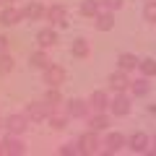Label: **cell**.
I'll return each mask as SVG.
<instances>
[{"mask_svg": "<svg viewBox=\"0 0 156 156\" xmlns=\"http://www.w3.org/2000/svg\"><path fill=\"white\" fill-rule=\"evenodd\" d=\"M94 26L99 29V31H112V29H115V11H109V8L99 11L96 18H94Z\"/></svg>", "mask_w": 156, "mask_h": 156, "instance_id": "4fadbf2b", "label": "cell"}, {"mask_svg": "<svg viewBox=\"0 0 156 156\" xmlns=\"http://www.w3.org/2000/svg\"><path fill=\"white\" fill-rule=\"evenodd\" d=\"M101 5L109 8V11H120V8L125 5V0H101Z\"/></svg>", "mask_w": 156, "mask_h": 156, "instance_id": "f1b7e54d", "label": "cell"}, {"mask_svg": "<svg viewBox=\"0 0 156 156\" xmlns=\"http://www.w3.org/2000/svg\"><path fill=\"white\" fill-rule=\"evenodd\" d=\"M99 138H96V130H86V133H81V138H78V151L86 156H94L96 151H99Z\"/></svg>", "mask_w": 156, "mask_h": 156, "instance_id": "3957f363", "label": "cell"}, {"mask_svg": "<svg viewBox=\"0 0 156 156\" xmlns=\"http://www.w3.org/2000/svg\"><path fill=\"white\" fill-rule=\"evenodd\" d=\"M130 94L133 96H146L151 91V83H148V76H140V78H135V81H130Z\"/></svg>", "mask_w": 156, "mask_h": 156, "instance_id": "d6986e66", "label": "cell"}, {"mask_svg": "<svg viewBox=\"0 0 156 156\" xmlns=\"http://www.w3.org/2000/svg\"><path fill=\"white\" fill-rule=\"evenodd\" d=\"M128 146V138L122 133H109L104 138V154H117V151H122Z\"/></svg>", "mask_w": 156, "mask_h": 156, "instance_id": "30bf717a", "label": "cell"}, {"mask_svg": "<svg viewBox=\"0 0 156 156\" xmlns=\"http://www.w3.org/2000/svg\"><path fill=\"white\" fill-rule=\"evenodd\" d=\"M29 65H31V68H39V70H44V68L50 65V57H47V50H44V47H39L37 52L29 55Z\"/></svg>", "mask_w": 156, "mask_h": 156, "instance_id": "ffe728a7", "label": "cell"}, {"mask_svg": "<svg viewBox=\"0 0 156 156\" xmlns=\"http://www.w3.org/2000/svg\"><path fill=\"white\" fill-rule=\"evenodd\" d=\"M68 120H70V117H68V112H65V115H55V112H52L47 122H50V128H55V130H62V128L68 125Z\"/></svg>", "mask_w": 156, "mask_h": 156, "instance_id": "d4e9b609", "label": "cell"}, {"mask_svg": "<svg viewBox=\"0 0 156 156\" xmlns=\"http://www.w3.org/2000/svg\"><path fill=\"white\" fill-rule=\"evenodd\" d=\"M0 154H3V140H0Z\"/></svg>", "mask_w": 156, "mask_h": 156, "instance_id": "d6a6232c", "label": "cell"}, {"mask_svg": "<svg viewBox=\"0 0 156 156\" xmlns=\"http://www.w3.org/2000/svg\"><path fill=\"white\" fill-rule=\"evenodd\" d=\"M143 18L148 23H156V0H146V8H143Z\"/></svg>", "mask_w": 156, "mask_h": 156, "instance_id": "484cf974", "label": "cell"}, {"mask_svg": "<svg viewBox=\"0 0 156 156\" xmlns=\"http://www.w3.org/2000/svg\"><path fill=\"white\" fill-rule=\"evenodd\" d=\"M44 101L55 109V107H60L62 104V94H60V86H50L47 89V94H44Z\"/></svg>", "mask_w": 156, "mask_h": 156, "instance_id": "603a6c76", "label": "cell"}, {"mask_svg": "<svg viewBox=\"0 0 156 156\" xmlns=\"http://www.w3.org/2000/svg\"><path fill=\"white\" fill-rule=\"evenodd\" d=\"M0 3H3V0H0Z\"/></svg>", "mask_w": 156, "mask_h": 156, "instance_id": "d590c367", "label": "cell"}, {"mask_svg": "<svg viewBox=\"0 0 156 156\" xmlns=\"http://www.w3.org/2000/svg\"><path fill=\"white\" fill-rule=\"evenodd\" d=\"M0 128H5V120H3V117H0Z\"/></svg>", "mask_w": 156, "mask_h": 156, "instance_id": "1f68e13d", "label": "cell"}, {"mask_svg": "<svg viewBox=\"0 0 156 156\" xmlns=\"http://www.w3.org/2000/svg\"><path fill=\"white\" fill-rule=\"evenodd\" d=\"M65 112H68V117H86L91 112V104L83 99H70L65 104Z\"/></svg>", "mask_w": 156, "mask_h": 156, "instance_id": "5bb4252c", "label": "cell"}, {"mask_svg": "<svg viewBox=\"0 0 156 156\" xmlns=\"http://www.w3.org/2000/svg\"><path fill=\"white\" fill-rule=\"evenodd\" d=\"M70 52H73V57H89V55H91V44L86 42L83 37H78V39H73Z\"/></svg>", "mask_w": 156, "mask_h": 156, "instance_id": "7402d4cb", "label": "cell"}, {"mask_svg": "<svg viewBox=\"0 0 156 156\" xmlns=\"http://www.w3.org/2000/svg\"><path fill=\"white\" fill-rule=\"evenodd\" d=\"M148 112H151V115L156 117V104H151V107H148Z\"/></svg>", "mask_w": 156, "mask_h": 156, "instance_id": "4dcf8cb0", "label": "cell"}, {"mask_svg": "<svg viewBox=\"0 0 156 156\" xmlns=\"http://www.w3.org/2000/svg\"><path fill=\"white\" fill-rule=\"evenodd\" d=\"M154 148H156V135H154Z\"/></svg>", "mask_w": 156, "mask_h": 156, "instance_id": "836d02e7", "label": "cell"}, {"mask_svg": "<svg viewBox=\"0 0 156 156\" xmlns=\"http://www.w3.org/2000/svg\"><path fill=\"white\" fill-rule=\"evenodd\" d=\"M37 42H39V47L50 50V47H55V44H57V31H55L52 26H47V29H39V34H37Z\"/></svg>", "mask_w": 156, "mask_h": 156, "instance_id": "2e32d148", "label": "cell"}, {"mask_svg": "<svg viewBox=\"0 0 156 156\" xmlns=\"http://www.w3.org/2000/svg\"><path fill=\"white\" fill-rule=\"evenodd\" d=\"M44 18H47L50 23H55V26L65 29V26H68V8H65V5H60V3H55V5L47 8Z\"/></svg>", "mask_w": 156, "mask_h": 156, "instance_id": "5b68a950", "label": "cell"}, {"mask_svg": "<svg viewBox=\"0 0 156 156\" xmlns=\"http://www.w3.org/2000/svg\"><path fill=\"white\" fill-rule=\"evenodd\" d=\"M42 76H44V83L47 86H62L65 83V78H68V73H65V68H60V65H47L44 70H42Z\"/></svg>", "mask_w": 156, "mask_h": 156, "instance_id": "277c9868", "label": "cell"}, {"mask_svg": "<svg viewBox=\"0 0 156 156\" xmlns=\"http://www.w3.org/2000/svg\"><path fill=\"white\" fill-rule=\"evenodd\" d=\"M52 112L55 109H52L47 101H29V104L23 107V115H26L31 122H44V120H50Z\"/></svg>", "mask_w": 156, "mask_h": 156, "instance_id": "6da1fadb", "label": "cell"}, {"mask_svg": "<svg viewBox=\"0 0 156 156\" xmlns=\"http://www.w3.org/2000/svg\"><path fill=\"white\" fill-rule=\"evenodd\" d=\"M138 68H140V76L154 78V76H156V57H143Z\"/></svg>", "mask_w": 156, "mask_h": 156, "instance_id": "cb8c5ba5", "label": "cell"}, {"mask_svg": "<svg viewBox=\"0 0 156 156\" xmlns=\"http://www.w3.org/2000/svg\"><path fill=\"white\" fill-rule=\"evenodd\" d=\"M89 128L96 130V133L107 130V128H109V112H94V115L89 117Z\"/></svg>", "mask_w": 156, "mask_h": 156, "instance_id": "e0dca14e", "label": "cell"}, {"mask_svg": "<svg viewBox=\"0 0 156 156\" xmlns=\"http://www.w3.org/2000/svg\"><path fill=\"white\" fill-rule=\"evenodd\" d=\"M107 83H109V89L115 91V94H120V91H128L130 89V78H128L125 70H117V73H112V76L107 78Z\"/></svg>", "mask_w": 156, "mask_h": 156, "instance_id": "8fae6325", "label": "cell"}, {"mask_svg": "<svg viewBox=\"0 0 156 156\" xmlns=\"http://www.w3.org/2000/svg\"><path fill=\"white\" fill-rule=\"evenodd\" d=\"M3 52H8V37L5 34H0V55H3Z\"/></svg>", "mask_w": 156, "mask_h": 156, "instance_id": "f546056e", "label": "cell"}, {"mask_svg": "<svg viewBox=\"0 0 156 156\" xmlns=\"http://www.w3.org/2000/svg\"><path fill=\"white\" fill-rule=\"evenodd\" d=\"M89 104H91L94 112H107L109 109V94H107V91H91Z\"/></svg>", "mask_w": 156, "mask_h": 156, "instance_id": "9a60e30c", "label": "cell"}, {"mask_svg": "<svg viewBox=\"0 0 156 156\" xmlns=\"http://www.w3.org/2000/svg\"><path fill=\"white\" fill-rule=\"evenodd\" d=\"M21 11H23V18H26V21H42L44 13H47V8L42 5L39 0H31V3H26Z\"/></svg>", "mask_w": 156, "mask_h": 156, "instance_id": "7c38bea8", "label": "cell"}, {"mask_svg": "<svg viewBox=\"0 0 156 156\" xmlns=\"http://www.w3.org/2000/svg\"><path fill=\"white\" fill-rule=\"evenodd\" d=\"M57 154H60V156H76V154H81V151H78V140H76V143H62L60 148H57Z\"/></svg>", "mask_w": 156, "mask_h": 156, "instance_id": "83f0119b", "label": "cell"}, {"mask_svg": "<svg viewBox=\"0 0 156 156\" xmlns=\"http://www.w3.org/2000/svg\"><path fill=\"white\" fill-rule=\"evenodd\" d=\"M3 154H8V156H21V154H26V143H23L18 135L8 133L5 140H3Z\"/></svg>", "mask_w": 156, "mask_h": 156, "instance_id": "52a82bcc", "label": "cell"}, {"mask_svg": "<svg viewBox=\"0 0 156 156\" xmlns=\"http://www.w3.org/2000/svg\"><path fill=\"white\" fill-rule=\"evenodd\" d=\"M130 107H133V99H130L125 91H120V94H115V99H109V115H115V117H125V115H130Z\"/></svg>", "mask_w": 156, "mask_h": 156, "instance_id": "7a4b0ae2", "label": "cell"}, {"mask_svg": "<svg viewBox=\"0 0 156 156\" xmlns=\"http://www.w3.org/2000/svg\"><path fill=\"white\" fill-rule=\"evenodd\" d=\"M21 18H23V11H21V8H16L13 3H8V5L0 11V23H3V26H16Z\"/></svg>", "mask_w": 156, "mask_h": 156, "instance_id": "9c48e42d", "label": "cell"}, {"mask_svg": "<svg viewBox=\"0 0 156 156\" xmlns=\"http://www.w3.org/2000/svg\"><path fill=\"white\" fill-rule=\"evenodd\" d=\"M13 70V57L8 55V52H3L0 55V76H5V73Z\"/></svg>", "mask_w": 156, "mask_h": 156, "instance_id": "4316f807", "label": "cell"}, {"mask_svg": "<svg viewBox=\"0 0 156 156\" xmlns=\"http://www.w3.org/2000/svg\"><path fill=\"white\" fill-rule=\"evenodd\" d=\"M151 143H154V140H151L146 133H133L128 138V148L133 151V154H148V146Z\"/></svg>", "mask_w": 156, "mask_h": 156, "instance_id": "ba28073f", "label": "cell"}, {"mask_svg": "<svg viewBox=\"0 0 156 156\" xmlns=\"http://www.w3.org/2000/svg\"><path fill=\"white\" fill-rule=\"evenodd\" d=\"M101 0H81V16L86 18H96V13L101 11Z\"/></svg>", "mask_w": 156, "mask_h": 156, "instance_id": "44dd1931", "label": "cell"}, {"mask_svg": "<svg viewBox=\"0 0 156 156\" xmlns=\"http://www.w3.org/2000/svg\"><path fill=\"white\" fill-rule=\"evenodd\" d=\"M140 65V60L133 55V52H122V55L117 57V68L120 70H125V73H130V70H135V68Z\"/></svg>", "mask_w": 156, "mask_h": 156, "instance_id": "ac0fdd59", "label": "cell"}, {"mask_svg": "<svg viewBox=\"0 0 156 156\" xmlns=\"http://www.w3.org/2000/svg\"><path fill=\"white\" fill-rule=\"evenodd\" d=\"M29 122H31V120H29L23 112H21V115H11L5 120V130H8V133H13V135H23L29 130Z\"/></svg>", "mask_w": 156, "mask_h": 156, "instance_id": "8992f818", "label": "cell"}, {"mask_svg": "<svg viewBox=\"0 0 156 156\" xmlns=\"http://www.w3.org/2000/svg\"><path fill=\"white\" fill-rule=\"evenodd\" d=\"M5 3H16V0H5Z\"/></svg>", "mask_w": 156, "mask_h": 156, "instance_id": "e575fe53", "label": "cell"}]
</instances>
